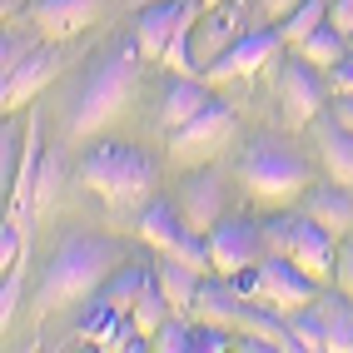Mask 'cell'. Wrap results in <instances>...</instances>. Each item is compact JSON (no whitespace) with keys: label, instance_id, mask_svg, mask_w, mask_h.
<instances>
[{"label":"cell","instance_id":"cell-18","mask_svg":"<svg viewBox=\"0 0 353 353\" xmlns=\"http://www.w3.org/2000/svg\"><path fill=\"white\" fill-rule=\"evenodd\" d=\"M319 154L328 164V179H339L353 190V130L339 120H319Z\"/></svg>","mask_w":353,"mask_h":353},{"label":"cell","instance_id":"cell-36","mask_svg":"<svg viewBox=\"0 0 353 353\" xmlns=\"http://www.w3.org/2000/svg\"><path fill=\"white\" fill-rule=\"evenodd\" d=\"M294 6H303V0H264V15H269V20H284Z\"/></svg>","mask_w":353,"mask_h":353},{"label":"cell","instance_id":"cell-27","mask_svg":"<svg viewBox=\"0 0 353 353\" xmlns=\"http://www.w3.org/2000/svg\"><path fill=\"white\" fill-rule=\"evenodd\" d=\"M20 159H26V130L15 120H6V130H0V184H6V190L20 174Z\"/></svg>","mask_w":353,"mask_h":353},{"label":"cell","instance_id":"cell-15","mask_svg":"<svg viewBox=\"0 0 353 353\" xmlns=\"http://www.w3.org/2000/svg\"><path fill=\"white\" fill-rule=\"evenodd\" d=\"M303 214L314 224H323L328 234H348L353 229V190L348 184H323V190H309L303 194Z\"/></svg>","mask_w":353,"mask_h":353},{"label":"cell","instance_id":"cell-23","mask_svg":"<svg viewBox=\"0 0 353 353\" xmlns=\"http://www.w3.org/2000/svg\"><path fill=\"white\" fill-rule=\"evenodd\" d=\"M299 55L309 65H328V70H334L339 60H348V35L334 26V20H323L309 40H299Z\"/></svg>","mask_w":353,"mask_h":353},{"label":"cell","instance_id":"cell-29","mask_svg":"<svg viewBox=\"0 0 353 353\" xmlns=\"http://www.w3.org/2000/svg\"><path fill=\"white\" fill-rule=\"evenodd\" d=\"M170 254L179 259V264H190V269H199V274H204V269H214V259H209V239H204V234H194V229L184 234V239H179V244H174Z\"/></svg>","mask_w":353,"mask_h":353},{"label":"cell","instance_id":"cell-32","mask_svg":"<svg viewBox=\"0 0 353 353\" xmlns=\"http://www.w3.org/2000/svg\"><path fill=\"white\" fill-rule=\"evenodd\" d=\"M15 309H20V274L10 269L6 274V289H0V323L10 328V319H15Z\"/></svg>","mask_w":353,"mask_h":353},{"label":"cell","instance_id":"cell-8","mask_svg":"<svg viewBox=\"0 0 353 353\" xmlns=\"http://www.w3.org/2000/svg\"><path fill=\"white\" fill-rule=\"evenodd\" d=\"M323 110V80L309 60H289L279 70V114H284L289 130H303L314 125Z\"/></svg>","mask_w":353,"mask_h":353},{"label":"cell","instance_id":"cell-37","mask_svg":"<svg viewBox=\"0 0 353 353\" xmlns=\"http://www.w3.org/2000/svg\"><path fill=\"white\" fill-rule=\"evenodd\" d=\"M334 114H339V120H343V125L353 130V90H348V95H339V100H334Z\"/></svg>","mask_w":353,"mask_h":353},{"label":"cell","instance_id":"cell-33","mask_svg":"<svg viewBox=\"0 0 353 353\" xmlns=\"http://www.w3.org/2000/svg\"><path fill=\"white\" fill-rule=\"evenodd\" d=\"M30 50H35V45H26L20 35H6V40H0V70H6V75H10V70H15L20 60H26Z\"/></svg>","mask_w":353,"mask_h":353},{"label":"cell","instance_id":"cell-2","mask_svg":"<svg viewBox=\"0 0 353 353\" xmlns=\"http://www.w3.org/2000/svg\"><path fill=\"white\" fill-rule=\"evenodd\" d=\"M125 259V249L114 239H65L55 249V259L45 264V279H40V303L45 309H65L85 294H95L105 279L114 274V264Z\"/></svg>","mask_w":353,"mask_h":353},{"label":"cell","instance_id":"cell-13","mask_svg":"<svg viewBox=\"0 0 353 353\" xmlns=\"http://www.w3.org/2000/svg\"><path fill=\"white\" fill-rule=\"evenodd\" d=\"M55 70H60V50H55V45H50V50H45V45H35V50L20 60L10 75H0V105H6V110H20L45 80L55 75Z\"/></svg>","mask_w":353,"mask_h":353},{"label":"cell","instance_id":"cell-20","mask_svg":"<svg viewBox=\"0 0 353 353\" xmlns=\"http://www.w3.org/2000/svg\"><path fill=\"white\" fill-rule=\"evenodd\" d=\"M244 294L234 289V279L229 284H219V279H204L199 284V299H194V314L204 319V323H224V328H234L239 323V314H244Z\"/></svg>","mask_w":353,"mask_h":353},{"label":"cell","instance_id":"cell-26","mask_svg":"<svg viewBox=\"0 0 353 353\" xmlns=\"http://www.w3.org/2000/svg\"><path fill=\"white\" fill-rule=\"evenodd\" d=\"M170 309H174V303L164 299V294H159V284L150 279V289L139 294V303H134V314H130V319H134V328H139V334H150V339H154V328H159L164 319H170Z\"/></svg>","mask_w":353,"mask_h":353},{"label":"cell","instance_id":"cell-7","mask_svg":"<svg viewBox=\"0 0 353 353\" xmlns=\"http://www.w3.org/2000/svg\"><path fill=\"white\" fill-rule=\"evenodd\" d=\"M199 10H204V0H150V6H139V15H134L139 50L164 60V50H170V40L179 30H194Z\"/></svg>","mask_w":353,"mask_h":353},{"label":"cell","instance_id":"cell-12","mask_svg":"<svg viewBox=\"0 0 353 353\" xmlns=\"http://www.w3.org/2000/svg\"><path fill=\"white\" fill-rule=\"evenodd\" d=\"M179 214H184V224H190L194 234H209L224 219V179L214 170L190 174V179H184V190H179Z\"/></svg>","mask_w":353,"mask_h":353},{"label":"cell","instance_id":"cell-3","mask_svg":"<svg viewBox=\"0 0 353 353\" xmlns=\"http://www.w3.org/2000/svg\"><path fill=\"white\" fill-rule=\"evenodd\" d=\"M80 179H85L100 199L130 204V199H139V194H150V184H154V159L139 150V145H125V139H100V145L85 150Z\"/></svg>","mask_w":353,"mask_h":353},{"label":"cell","instance_id":"cell-24","mask_svg":"<svg viewBox=\"0 0 353 353\" xmlns=\"http://www.w3.org/2000/svg\"><path fill=\"white\" fill-rule=\"evenodd\" d=\"M289 334H294L299 353H328V334H323V314H319V303L289 309Z\"/></svg>","mask_w":353,"mask_h":353},{"label":"cell","instance_id":"cell-30","mask_svg":"<svg viewBox=\"0 0 353 353\" xmlns=\"http://www.w3.org/2000/svg\"><path fill=\"white\" fill-rule=\"evenodd\" d=\"M55 184H60V154H45L40 159V170H35V209H45V204H50L55 199Z\"/></svg>","mask_w":353,"mask_h":353},{"label":"cell","instance_id":"cell-10","mask_svg":"<svg viewBox=\"0 0 353 353\" xmlns=\"http://www.w3.org/2000/svg\"><path fill=\"white\" fill-rule=\"evenodd\" d=\"M259 274H264V294H259V303H274V309H303V303L319 299V279L309 269H299L289 254H264V264H259Z\"/></svg>","mask_w":353,"mask_h":353},{"label":"cell","instance_id":"cell-9","mask_svg":"<svg viewBox=\"0 0 353 353\" xmlns=\"http://www.w3.org/2000/svg\"><path fill=\"white\" fill-rule=\"evenodd\" d=\"M229 134H234V110H229L224 100H214L209 110H199L190 125H179V130H174L170 154H174L179 164H199V159L214 154L219 145H229Z\"/></svg>","mask_w":353,"mask_h":353},{"label":"cell","instance_id":"cell-19","mask_svg":"<svg viewBox=\"0 0 353 353\" xmlns=\"http://www.w3.org/2000/svg\"><path fill=\"white\" fill-rule=\"evenodd\" d=\"M154 284H159V294L170 299L179 314H190V309H194V299H199L204 274H199V269H190V264H179L174 254H164L159 264H154Z\"/></svg>","mask_w":353,"mask_h":353},{"label":"cell","instance_id":"cell-28","mask_svg":"<svg viewBox=\"0 0 353 353\" xmlns=\"http://www.w3.org/2000/svg\"><path fill=\"white\" fill-rule=\"evenodd\" d=\"M20 249H26V219L6 214V224H0V264L15 269L20 264Z\"/></svg>","mask_w":353,"mask_h":353},{"label":"cell","instance_id":"cell-34","mask_svg":"<svg viewBox=\"0 0 353 353\" xmlns=\"http://www.w3.org/2000/svg\"><path fill=\"white\" fill-rule=\"evenodd\" d=\"M328 20L343 30V35H353V0H334V10H328Z\"/></svg>","mask_w":353,"mask_h":353},{"label":"cell","instance_id":"cell-5","mask_svg":"<svg viewBox=\"0 0 353 353\" xmlns=\"http://www.w3.org/2000/svg\"><path fill=\"white\" fill-rule=\"evenodd\" d=\"M264 239L269 254H289L299 269H309L319 284H328V274H339V254H334V234L323 224H314L309 214H274L264 219Z\"/></svg>","mask_w":353,"mask_h":353},{"label":"cell","instance_id":"cell-25","mask_svg":"<svg viewBox=\"0 0 353 353\" xmlns=\"http://www.w3.org/2000/svg\"><path fill=\"white\" fill-rule=\"evenodd\" d=\"M323 20H328V6H323V0H303V6H294V10L284 15V26H279V30H284V45L309 40Z\"/></svg>","mask_w":353,"mask_h":353},{"label":"cell","instance_id":"cell-31","mask_svg":"<svg viewBox=\"0 0 353 353\" xmlns=\"http://www.w3.org/2000/svg\"><path fill=\"white\" fill-rule=\"evenodd\" d=\"M190 328H184V323H170V319H164L159 328H154V339H150V348H159V353H190Z\"/></svg>","mask_w":353,"mask_h":353},{"label":"cell","instance_id":"cell-40","mask_svg":"<svg viewBox=\"0 0 353 353\" xmlns=\"http://www.w3.org/2000/svg\"><path fill=\"white\" fill-rule=\"evenodd\" d=\"M134 6H150V0H134Z\"/></svg>","mask_w":353,"mask_h":353},{"label":"cell","instance_id":"cell-14","mask_svg":"<svg viewBox=\"0 0 353 353\" xmlns=\"http://www.w3.org/2000/svg\"><path fill=\"white\" fill-rule=\"evenodd\" d=\"M100 10H105V0H35L30 20L40 26V35L70 40V35H80L85 26H95Z\"/></svg>","mask_w":353,"mask_h":353},{"label":"cell","instance_id":"cell-17","mask_svg":"<svg viewBox=\"0 0 353 353\" xmlns=\"http://www.w3.org/2000/svg\"><path fill=\"white\" fill-rule=\"evenodd\" d=\"M234 26H239V15H234V6H224V10H209L199 26L190 30V45H194V60H199V70L209 65V60H219L224 50L239 35H234Z\"/></svg>","mask_w":353,"mask_h":353},{"label":"cell","instance_id":"cell-35","mask_svg":"<svg viewBox=\"0 0 353 353\" xmlns=\"http://www.w3.org/2000/svg\"><path fill=\"white\" fill-rule=\"evenodd\" d=\"M339 284L353 294V239H348V249L339 254Z\"/></svg>","mask_w":353,"mask_h":353},{"label":"cell","instance_id":"cell-22","mask_svg":"<svg viewBox=\"0 0 353 353\" xmlns=\"http://www.w3.org/2000/svg\"><path fill=\"white\" fill-rule=\"evenodd\" d=\"M139 229H145V239H150L159 254H170L184 234H190V224H184V214H179V204H164V199H154L145 214H139Z\"/></svg>","mask_w":353,"mask_h":353},{"label":"cell","instance_id":"cell-1","mask_svg":"<svg viewBox=\"0 0 353 353\" xmlns=\"http://www.w3.org/2000/svg\"><path fill=\"white\" fill-rule=\"evenodd\" d=\"M139 40H114L110 50L90 65V75L70 90V100H65V134L70 139H85V134H95L105 130L114 114L125 110L130 100V90L139 80Z\"/></svg>","mask_w":353,"mask_h":353},{"label":"cell","instance_id":"cell-21","mask_svg":"<svg viewBox=\"0 0 353 353\" xmlns=\"http://www.w3.org/2000/svg\"><path fill=\"white\" fill-rule=\"evenodd\" d=\"M323 314V334H328V353H353V294H323L314 299Z\"/></svg>","mask_w":353,"mask_h":353},{"label":"cell","instance_id":"cell-16","mask_svg":"<svg viewBox=\"0 0 353 353\" xmlns=\"http://www.w3.org/2000/svg\"><path fill=\"white\" fill-rule=\"evenodd\" d=\"M214 105V95H209V90L194 80V75H174L170 80V90H164V110H159V125L164 130H179V125H190L199 110H209Z\"/></svg>","mask_w":353,"mask_h":353},{"label":"cell","instance_id":"cell-6","mask_svg":"<svg viewBox=\"0 0 353 353\" xmlns=\"http://www.w3.org/2000/svg\"><path fill=\"white\" fill-rule=\"evenodd\" d=\"M264 254H269V239H264V224L254 219H219L209 229V259L224 279H234L239 269H254Z\"/></svg>","mask_w":353,"mask_h":353},{"label":"cell","instance_id":"cell-11","mask_svg":"<svg viewBox=\"0 0 353 353\" xmlns=\"http://www.w3.org/2000/svg\"><path fill=\"white\" fill-rule=\"evenodd\" d=\"M279 45H284V30H249L229 45V50L219 60H209L199 75L209 80H234V75H254V70H264L274 55H279Z\"/></svg>","mask_w":353,"mask_h":353},{"label":"cell","instance_id":"cell-4","mask_svg":"<svg viewBox=\"0 0 353 353\" xmlns=\"http://www.w3.org/2000/svg\"><path fill=\"white\" fill-rule=\"evenodd\" d=\"M239 174L259 199H294V194H303V184H309V159H303L289 139L259 134L239 159Z\"/></svg>","mask_w":353,"mask_h":353},{"label":"cell","instance_id":"cell-39","mask_svg":"<svg viewBox=\"0 0 353 353\" xmlns=\"http://www.w3.org/2000/svg\"><path fill=\"white\" fill-rule=\"evenodd\" d=\"M348 65H353V35H348Z\"/></svg>","mask_w":353,"mask_h":353},{"label":"cell","instance_id":"cell-38","mask_svg":"<svg viewBox=\"0 0 353 353\" xmlns=\"http://www.w3.org/2000/svg\"><path fill=\"white\" fill-rule=\"evenodd\" d=\"M214 6H224V0H204V10H214Z\"/></svg>","mask_w":353,"mask_h":353}]
</instances>
